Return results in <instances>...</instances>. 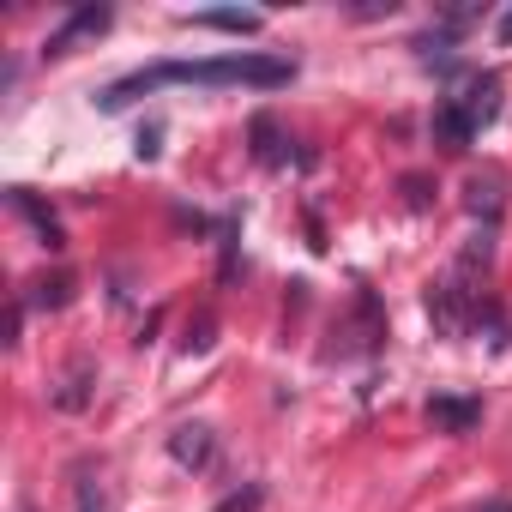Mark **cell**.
I'll return each mask as SVG.
<instances>
[{"label":"cell","mask_w":512,"mask_h":512,"mask_svg":"<svg viewBox=\"0 0 512 512\" xmlns=\"http://www.w3.org/2000/svg\"><path fill=\"white\" fill-rule=\"evenodd\" d=\"M296 67L278 61V55H217V61H163V67H139L127 79H115L97 103L103 109H127L133 97H151L163 85H205V91H223V85H253V91H278L290 85Z\"/></svg>","instance_id":"6da1fadb"},{"label":"cell","mask_w":512,"mask_h":512,"mask_svg":"<svg viewBox=\"0 0 512 512\" xmlns=\"http://www.w3.org/2000/svg\"><path fill=\"white\" fill-rule=\"evenodd\" d=\"M103 31H109V7H79L67 25H55V31H49V43H43V49H49V55H67L73 43H85V37H103Z\"/></svg>","instance_id":"7a4b0ae2"},{"label":"cell","mask_w":512,"mask_h":512,"mask_svg":"<svg viewBox=\"0 0 512 512\" xmlns=\"http://www.w3.org/2000/svg\"><path fill=\"white\" fill-rule=\"evenodd\" d=\"M211 452H217V440H211V428H205V422H181V428L169 434V458H175L181 470H205V464H211Z\"/></svg>","instance_id":"3957f363"},{"label":"cell","mask_w":512,"mask_h":512,"mask_svg":"<svg viewBox=\"0 0 512 512\" xmlns=\"http://www.w3.org/2000/svg\"><path fill=\"white\" fill-rule=\"evenodd\" d=\"M452 103H458V109H464V121L482 133V127L500 115V79H494V73H482V79H470V85H464V97H452Z\"/></svg>","instance_id":"277c9868"},{"label":"cell","mask_w":512,"mask_h":512,"mask_svg":"<svg viewBox=\"0 0 512 512\" xmlns=\"http://www.w3.org/2000/svg\"><path fill=\"white\" fill-rule=\"evenodd\" d=\"M428 422H434L440 434H470V428L482 422V404H476V398H434V404H428Z\"/></svg>","instance_id":"5b68a950"},{"label":"cell","mask_w":512,"mask_h":512,"mask_svg":"<svg viewBox=\"0 0 512 512\" xmlns=\"http://www.w3.org/2000/svg\"><path fill=\"white\" fill-rule=\"evenodd\" d=\"M434 133H440V145H446V151H464V145L476 139V127L464 121V109H458L452 97L440 103V115H434Z\"/></svg>","instance_id":"8992f818"},{"label":"cell","mask_w":512,"mask_h":512,"mask_svg":"<svg viewBox=\"0 0 512 512\" xmlns=\"http://www.w3.org/2000/svg\"><path fill=\"white\" fill-rule=\"evenodd\" d=\"M13 205H19V211H25V217L37 223V235H43V247L55 253V247H61V223H55V217H49V211H43V205H37V199H31L25 187H13Z\"/></svg>","instance_id":"52a82bcc"},{"label":"cell","mask_w":512,"mask_h":512,"mask_svg":"<svg viewBox=\"0 0 512 512\" xmlns=\"http://www.w3.org/2000/svg\"><path fill=\"white\" fill-rule=\"evenodd\" d=\"M187 25H211V31L253 37V31H260V13H187Z\"/></svg>","instance_id":"ba28073f"},{"label":"cell","mask_w":512,"mask_h":512,"mask_svg":"<svg viewBox=\"0 0 512 512\" xmlns=\"http://www.w3.org/2000/svg\"><path fill=\"white\" fill-rule=\"evenodd\" d=\"M79 512H109V506H103V488H97V476H79Z\"/></svg>","instance_id":"9c48e42d"},{"label":"cell","mask_w":512,"mask_h":512,"mask_svg":"<svg viewBox=\"0 0 512 512\" xmlns=\"http://www.w3.org/2000/svg\"><path fill=\"white\" fill-rule=\"evenodd\" d=\"M253 506H260V488H247V494H229L217 512H253Z\"/></svg>","instance_id":"30bf717a"},{"label":"cell","mask_w":512,"mask_h":512,"mask_svg":"<svg viewBox=\"0 0 512 512\" xmlns=\"http://www.w3.org/2000/svg\"><path fill=\"white\" fill-rule=\"evenodd\" d=\"M500 43H512V13H506V19H500Z\"/></svg>","instance_id":"8fae6325"},{"label":"cell","mask_w":512,"mask_h":512,"mask_svg":"<svg viewBox=\"0 0 512 512\" xmlns=\"http://www.w3.org/2000/svg\"><path fill=\"white\" fill-rule=\"evenodd\" d=\"M482 512H512V500H494V506H482Z\"/></svg>","instance_id":"7c38bea8"},{"label":"cell","mask_w":512,"mask_h":512,"mask_svg":"<svg viewBox=\"0 0 512 512\" xmlns=\"http://www.w3.org/2000/svg\"><path fill=\"white\" fill-rule=\"evenodd\" d=\"M19 512H31V506H19Z\"/></svg>","instance_id":"4fadbf2b"}]
</instances>
